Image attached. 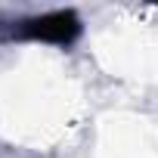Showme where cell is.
Returning <instances> with one entry per match:
<instances>
[{
    "label": "cell",
    "instance_id": "1",
    "mask_svg": "<svg viewBox=\"0 0 158 158\" xmlns=\"http://www.w3.org/2000/svg\"><path fill=\"white\" fill-rule=\"evenodd\" d=\"M77 37H81V19L74 10H53L44 16H31L10 28V40H31L53 47H71Z\"/></svg>",
    "mask_w": 158,
    "mask_h": 158
}]
</instances>
